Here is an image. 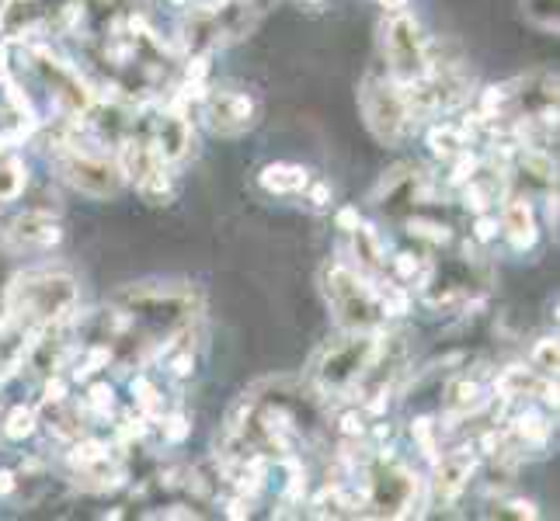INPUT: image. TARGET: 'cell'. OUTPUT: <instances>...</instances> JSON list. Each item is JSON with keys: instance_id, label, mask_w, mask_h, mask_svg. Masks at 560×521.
Listing matches in <instances>:
<instances>
[{"instance_id": "obj_1", "label": "cell", "mask_w": 560, "mask_h": 521, "mask_svg": "<svg viewBox=\"0 0 560 521\" xmlns=\"http://www.w3.org/2000/svg\"><path fill=\"white\" fill-rule=\"evenodd\" d=\"M202 296L188 285H126L91 323V344L126 369L164 352L167 338L182 334L199 317Z\"/></svg>"}, {"instance_id": "obj_2", "label": "cell", "mask_w": 560, "mask_h": 521, "mask_svg": "<svg viewBox=\"0 0 560 521\" xmlns=\"http://www.w3.org/2000/svg\"><path fill=\"white\" fill-rule=\"evenodd\" d=\"M77 310V282L63 272H28L4 285V313L25 331L63 323Z\"/></svg>"}, {"instance_id": "obj_3", "label": "cell", "mask_w": 560, "mask_h": 521, "mask_svg": "<svg viewBox=\"0 0 560 521\" xmlns=\"http://www.w3.org/2000/svg\"><path fill=\"white\" fill-rule=\"evenodd\" d=\"M324 296L327 306H331L335 320L345 327V331H362V334H376L386 313L380 303V288H373V282L352 272L345 264H327L324 268Z\"/></svg>"}, {"instance_id": "obj_4", "label": "cell", "mask_w": 560, "mask_h": 521, "mask_svg": "<svg viewBox=\"0 0 560 521\" xmlns=\"http://www.w3.org/2000/svg\"><path fill=\"white\" fill-rule=\"evenodd\" d=\"M418 476L394 452H376L362 459V514L404 518L415 508Z\"/></svg>"}, {"instance_id": "obj_5", "label": "cell", "mask_w": 560, "mask_h": 521, "mask_svg": "<svg viewBox=\"0 0 560 521\" xmlns=\"http://www.w3.org/2000/svg\"><path fill=\"white\" fill-rule=\"evenodd\" d=\"M373 347L376 338L362 331H349L345 338L324 344L311 365V386L317 390V396H352L355 382L362 379L365 365L373 358Z\"/></svg>"}, {"instance_id": "obj_6", "label": "cell", "mask_w": 560, "mask_h": 521, "mask_svg": "<svg viewBox=\"0 0 560 521\" xmlns=\"http://www.w3.org/2000/svg\"><path fill=\"white\" fill-rule=\"evenodd\" d=\"M359 105H362V115H365V126H370V132L380 143L397 146V143H404L411 137L415 119L408 115V105H404L400 84L386 70L373 67L370 73L362 76Z\"/></svg>"}, {"instance_id": "obj_7", "label": "cell", "mask_w": 560, "mask_h": 521, "mask_svg": "<svg viewBox=\"0 0 560 521\" xmlns=\"http://www.w3.org/2000/svg\"><path fill=\"white\" fill-rule=\"evenodd\" d=\"M52 164L60 167V174L73 188H81L84 196H94V199H115L126 185L119 161L105 157L98 150L77 146L67 137L52 143Z\"/></svg>"}, {"instance_id": "obj_8", "label": "cell", "mask_w": 560, "mask_h": 521, "mask_svg": "<svg viewBox=\"0 0 560 521\" xmlns=\"http://www.w3.org/2000/svg\"><path fill=\"white\" fill-rule=\"evenodd\" d=\"M383 52H386V73L400 87L421 81L432 67V43L424 38L415 17L404 11H394L383 22Z\"/></svg>"}, {"instance_id": "obj_9", "label": "cell", "mask_w": 560, "mask_h": 521, "mask_svg": "<svg viewBox=\"0 0 560 521\" xmlns=\"http://www.w3.org/2000/svg\"><path fill=\"white\" fill-rule=\"evenodd\" d=\"M255 17L258 11H250L241 0H223V8L196 11V14H188V22H185V46L196 56H209L212 49L247 35L255 28Z\"/></svg>"}, {"instance_id": "obj_10", "label": "cell", "mask_w": 560, "mask_h": 521, "mask_svg": "<svg viewBox=\"0 0 560 521\" xmlns=\"http://www.w3.org/2000/svg\"><path fill=\"white\" fill-rule=\"evenodd\" d=\"M28 60H32V70L38 73V81H43L49 102L60 111H67L70 119L73 115H84L94 105V94L84 84V76L77 73L70 63H63L56 52H49L46 46H32Z\"/></svg>"}, {"instance_id": "obj_11", "label": "cell", "mask_w": 560, "mask_h": 521, "mask_svg": "<svg viewBox=\"0 0 560 521\" xmlns=\"http://www.w3.org/2000/svg\"><path fill=\"white\" fill-rule=\"evenodd\" d=\"M70 0H4L0 4V35L4 38H32L52 28L70 25Z\"/></svg>"}, {"instance_id": "obj_12", "label": "cell", "mask_w": 560, "mask_h": 521, "mask_svg": "<svg viewBox=\"0 0 560 521\" xmlns=\"http://www.w3.org/2000/svg\"><path fill=\"white\" fill-rule=\"evenodd\" d=\"M202 119L217 137H241L258 122V102L247 91L237 87H217L202 94Z\"/></svg>"}, {"instance_id": "obj_13", "label": "cell", "mask_w": 560, "mask_h": 521, "mask_svg": "<svg viewBox=\"0 0 560 521\" xmlns=\"http://www.w3.org/2000/svg\"><path fill=\"white\" fill-rule=\"evenodd\" d=\"M376 202L390 212L394 220H408L424 212V202H432V181L429 174L418 170L415 164H404L397 170H390L383 178L380 191H376Z\"/></svg>"}, {"instance_id": "obj_14", "label": "cell", "mask_w": 560, "mask_h": 521, "mask_svg": "<svg viewBox=\"0 0 560 521\" xmlns=\"http://www.w3.org/2000/svg\"><path fill=\"white\" fill-rule=\"evenodd\" d=\"M477 285H485V279L474 272V261L435 264L421 282V299L429 306H442V310H446V306H459V303L474 299Z\"/></svg>"}, {"instance_id": "obj_15", "label": "cell", "mask_w": 560, "mask_h": 521, "mask_svg": "<svg viewBox=\"0 0 560 521\" xmlns=\"http://www.w3.org/2000/svg\"><path fill=\"white\" fill-rule=\"evenodd\" d=\"M70 462L77 470V484L84 490H115L126 484V470L122 462L108 452V446L102 441H81L73 452H70Z\"/></svg>"}, {"instance_id": "obj_16", "label": "cell", "mask_w": 560, "mask_h": 521, "mask_svg": "<svg viewBox=\"0 0 560 521\" xmlns=\"http://www.w3.org/2000/svg\"><path fill=\"white\" fill-rule=\"evenodd\" d=\"M132 132H143L164 164H175V161L188 157V150H191L188 119H185V115H178V111H158L143 129L132 126Z\"/></svg>"}, {"instance_id": "obj_17", "label": "cell", "mask_w": 560, "mask_h": 521, "mask_svg": "<svg viewBox=\"0 0 560 521\" xmlns=\"http://www.w3.org/2000/svg\"><path fill=\"white\" fill-rule=\"evenodd\" d=\"M494 390L498 396L505 400H515V396H544L547 403H553L557 407V382L539 376L536 369H526V365H512V369H505L498 379H494Z\"/></svg>"}, {"instance_id": "obj_18", "label": "cell", "mask_w": 560, "mask_h": 521, "mask_svg": "<svg viewBox=\"0 0 560 521\" xmlns=\"http://www.w3.org/2000/svg\"><path fill=\"white\" fill-rule=\"evenodd\" d=\"M8 240L14 247H52L63 240V226L46 212H25L8 229Z\"/></svg>"}, {"instance_id": "obj_19", "label": "cell", "mask_w": 560, "mask_h": 521, "mask_svg": "<svg viewBox=\"0 0 560 521\" xmlns=\"http://www.w3.org/2000/svg\"><path fill=\"white\" fill-rule=\"evenodd\" d=\"M470 476H474V455H467V452H453V455H446V459H439L435 479H432L435 500H442V505H453V500H456L463 490H467Z\"/></svg>"}, {"instance_id": "obj_20", "label": "cell", "mask_w": 560, "mask_h": 521, "mask_svg": "<svg viewBox=\"0 0 560 521\" xmlns=\"http://www.w3.org/2000/svg\"><path fill=\"white\" fill-rule=\"evenodd\" d=\"M501 229H505V237L515 250H529L536 244L539 229H536V216H533L529 199L512 196L505 202V209H501Z\"/></svg>"}, {"instance_id": "obj_21", "label": "cell", "mask_w": 560, "mask_h": 521, "mask_svg": "<svg viewBox=\"0 0 560 521\" xmlns=\"http://www.w3.org/2000/svg\"><path fill=\"white\" fill-rule=\"evenodd\" d=\"M258 185L268 196H300L311 188V170L300 164H268L258 174Z\"/></svg>"}, {"instance_id": "obj_22", "label": "cell", "mask_w": 560, "mask_h": 521, "mask_svg": "<svg viewBox=\"0 0 560 521\" xmlns=\"http://www.w3.org/2000/svg\"><path fill=\"white\" fill-rule=\"evenodd\" d=\"M485 386H480L477 379L470 376H456L450 386H446V414L463 421V417H470L477 414L480 407H485Z\"/></svg>"}, {"instance_id": "obj_23", "label": "cell", "mask_w": 560, "mask_h": 521, "mask_svg": "<svg viewBox=\"0 0 560 521\" xmlns=\"http://www.w3.org/2000/svg\"><path fill=\"white\" fill-rule=\"evenodd\" d=\"M352 237H355V258H359V272L365 279H380L386 272V258H383V244L376 237V229L373 226H355L352 229Z\"/></svg>"}, {"instance_id": "obj_24", "label": "cell", "mask_w": 560, "mask_h": 521, "mask_svg": "<svg viewBox=\"0 0 560 521\" xmlns=\"http://www.w3.org/2000/svg\"><path fill=\"white\" fill-rule=\"evenodd\" d=\"M429 146H432L435 157H442V161H453V157H459V153L470 146V132L463 129V126H450V122H442V126H435V129L429 132Z\"/></svg>"}, {"instance_id": "obj_25", "label": "cell", "mask_w": 560, "mask_h": 521, "mask_svg": "<svg viewBox=\"0 0 560 521\" xmlns=\"http://www.w3.org/2000/svg\"><path fill=\"white\" fill-rule=\"evenodd\" d=\"M22 188H25V167H22V161H18L11 150L0 153V202L18 199V196H22Z\"/></svg>"}, {"instance_id": "obj_26", "label": "cell", "mask_w": 560, "mask_h": 521, "mask_svg": "<svg viewBox=\"0 0 560 521\" xmlns=\"http://www.w3.org/2000/svg\"><path fill=\"white\" fill-rule=\"evenodd\" d=\"M529 365L547 379H557V365H560V352H557V338H539L529 352Z\"/></svg>"}, {"instance_id": "obj_27", "label": "cell", "mask_w": 560, "mask_h": 521, "mask_svg": "<svg viewBox=\"0 0 560 521\" xmlns=\"http://www.w3.org/2000/svg\"><path fill=\"white\" fill-rule=\"evenodd\" d=\"M523 14L544 32H557V0H523Z\"/></svg>"}, {"instance_id": "obj_28", "label": "cell", "mask_w": 560, "mask_h": 521, "mask_svg": "<svg viewBox=\"0 0 560 521\" xmlns=\"http://www.w3.org/2000/svg\"><path fill=\"white\" fill-rule=\"evenodd\" d=\"M35 431V411L32 407H14L4 421V435L11 441H22Z\"/></svg>"}, {"instance_id": "obj_29", "label": "cell", "mask_w": 560, "mask_h": 521, "mask_svg": "<svg viewBox=\"0 0 560 521\" xmlns=\"http://www.w3.org/2000/svg\"><path fill=\"white\" fill-rule=\"evenodd\" d=\"M132 393H137V403H140V411L150 414V417H158L164 414V403H161V393H158V386H153L150 379H137L132 382Z\"/></svg>"}, {"instance_id": "obj_30", "label": "cell", "mask_w": 560, "mask_h": 521, "mask_svg": "<svg viewBox=\"0 0 560 521\" xmlns=\"http://www.w3.org/2000/svg\"><path fill=\"white\" fill-rule=\"evenodd\" d=\"M411 435H415V441L421 446V452H424V455H429V459H435V455H439V446H435V424H432L429 417L415 421V424H411Z\"/></svg>"}, {"instance_id": "obj_31", "label": "cell", "mask_w": 560, "mask_h": 521, "mask_svg": "<svg viewBox=\"0 0 560 521\" xmlns=\"http://www.w3.org/2000/svg\"><path fill=\"white\" fill-rule=\"evenodd\" d=\"M494 514L498 518H536V508L529 505V500H498Z\"/></svg>"}, {"instance_id": "obj_32", "label": "cell", "mask_w": 560, "mask_h": 521, "mask_svg": "<svg viewBox=\"0 0 560 521\" xmlns=\"http://www.w3.org/2000/svg\"><path fill=\"white\" fill-rule=\"evenodd\" d=\"M188 431H191V424H188L182 414H171V417L164 421V438L171 441V446H178V441H185Z\"/></svg>"}, {"instance_id": "obj_33", "label": "cell", "mask_w": 560, "mask_h": 521, "mask_svg": "<svg viewBox=\"0 0 560 521\" xmlns=\"http://www.w3.org/2000/svg\"><path fill=\"white\" fill-rule=\"evenodd\" d=\"M88 396H91V403L98 407L102 414H108L112 407H115V400H112V386L108 382H94L91 390H88Z\"/></svg>"}, {"instance_id": "obj_34", "label": "cell", "mask_w": 560, "mask_h": 521, "mask_svg": "<svg viewBox=\"0 0 560 521\" xmlns=\"http://www.w3.org/2000/svg\"><path fill=\"white\" fill-rule=\"evenodd\" d=\"M474 234H477V240H491V237H498V220H491V216H485V212H477V223H474Z\"/></svg>"}, {"instance_id": "obj_35", "label": "cell", "mask_w": 560, "mask_h": 521, "mask_svg": "<svg viewBox=\"0 0 560 521\" xmlns=\"http://www.w3.org/2000/svg\"><path fill=\"white\" fill-rule=\"evenodd\" d=\"M365 431V424H362V414L352 407L349 414H341V435H349V438H359Z\"/></svg>"}, {"instance_id": "obj_36", "label": "cell", "mask_w": 560, "mask_h": 521, "mask_svg": "<svg viewBox=\"0 0 560 521\" xmlns=\"http://www.w3.org/2000/svg\"><path fill=\"white\" fill-rule=\"evenodd\" d=\"M394 268H397V275H400V279H415L421 264H418L415 254H397V258H394Z\"/></svg>"}, {"instance_id": "obj_37", "label": "cell", "mask_w": 560, "mask_h": 521, "mask_svg": "<svg viewBox=\"0 0 560 521\" xmlns=\"http://www.w3.org/2000/svg\"><path fill=\"white\" fill-rule=\"evenodd\" d=\"M335 223H338V229H345V234H352V229L359 226V212L355 209H341L335 216Z\"/></svg>"}, {"instance_id": "obj_38", "label": "cell", "mask_w": 560, "mask_h": 521, "mask_svg": "<svg viewBox=\"0 0 560 521\" xmlns=\"http://www.w3.org/2000/svg\"><path fill=\"white\" fill-rule=\"evenodd\" d=\"M327 199H331V188H327V185H314L311 202H314L317 209H324V205H327Z\"/></svg>"}, {"instance_id": "obj_39", "label": "cell", "mask_w": 560, "mask_h": 521, "mask_svg": "<svg viewBox=\"0 0 560 521\" xmlns=\"http://www.w3.org/2000/svg\"><path fill=\"white\" fill-rule=\"evenodd\" d=\"M11 81V70H8V46H0V84Z\"/></svg>"}, {"instance_id": "obj_40", "label": "cell", "mask_w": 560, "mask_h": 521, "mask_svg": "<svg viewBox=\"0 0 560 521\" xmlns=\"http://www.w3.org/2000/svg\"><path fill=\"white\" fill-rule=\"evenodd\" d=\"M14 490V476L11 473H0V494H11Z\"/></svg>"}, {"instance_id": "obj_41", "label": "cell", "mask_w": 560, "mask_h": 521, "mask_svg": "<svg viewBox=\"0 0 560 521\" xmlns=\"http://www.w3.org/2000/svg\"><path fill=\"white\" fill-rule=\"evenodd\" d=\"M241 4H247L250 11H258V14H261V11H265L268 4H272V0H241Z\"/></svg>"}, {"instance_id": "obj_42", "label": "cell", "mask_w": 560, "mask_h": 521, "mask_svg": "<svg viewBox=\"0 0 560 521\" xmlns=\"http://www.w3.org/2000/svg\"><path fill=\"white\" fill-rule=\"evenodd\" d=\"M383 8H390V11H404V4H408V0H380Z\"/></svg>"}, {"instance_id": "obj_43", "label": "cell", "mask_w": 560, "mask_h": 521, "mask_svg": "<svg viewBox=\"0 0 560 521\" xmlns=\"http://www.w3.org/2000/svg\"><path fill=\"white\" fill-rule=\"evenodd\" d=\"M306 4H324V0H306Z\"/></svg>"}, {"instance_id": "obj_44", "label": "cell", "mask_w": 560, "mask_h": 521, "mask_svg": "<svg viewBox=\"0 0 560 521\" xmlns=\"http://www.w3.org/2000/svg\"><path fill=\"white\" fill-rule=\"evenodd\" d=\"M212 4H223V0H212Z\"/></svg>"}, {"instance_id": "obj_45", "label": "cell", "mask_w": 560, "mask_h": 521, "mask_svg": "<svg viewBox=\"0 0 560 521\" xmlns=\"http://www.w3.org/2000/svg\"><path fill=\"white\" fill-rule=\"evenodd\" d=\"M175 4H182V0H175Z\"/></svg>"}]
</instances>
